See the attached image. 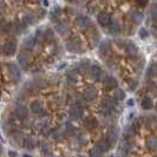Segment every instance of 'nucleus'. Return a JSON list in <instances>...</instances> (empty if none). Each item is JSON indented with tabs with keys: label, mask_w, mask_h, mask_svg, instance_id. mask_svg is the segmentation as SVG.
<instances>
[{
	"label": "nucleus",
	"mask_w": 157,
	"mask_h": 157,
	"mask_svg": "<svg viewBox=\"0 0 157 157\" xmlns=\"http://www.w3.org/2000/svg\"><path fill=\"white\" fill-rule=\"evenodd\" d=\"M16 49H17V44L13 40H7L4 44V53H5V56H13L16 53Z\"/></svg>",
	"instance_id": "f257e3e1"
},
{
	"label": "nucleus",
	"mask_w": 157,
	"mask_h": 157,
	"mask_svg": "<svg viewBox=\"0 0 157 157\" xmlns=\"http://www.w3.org/2000/svg\"><path fill=\"white\" fill-rule=\"evenodd\" d=\"M83 108L81 106V105H78V104H76V105H73L72 108H71V110H70V116L73 118V119H79V118H82V116H83Z\"/></svg>",
	"instance_id": "f03ea898"
},
{
	"label": "nucleus",
	"mask_w": 157,
	"mask_h": 157,
	"mask_svg": "<svg viewBox=\"0 0 157 157\" xmlns=\"http://www.w3.org/2000/svg\"><path fill=\"white\" fill-rule=\"evenodd\" d=\"M77 26L82 30H86L91 26V20L88 17H78L77 18Z\"/></svg>",
	"instance_id": "7ed1b4c3"
},
{
	"label": "nucleus",
	"mask_w": 157,
	"mask_h": 157,
	"mask_svg": "<svg viewBox=\"0 0 157 157\" xmlns=\"http://www.w3.org/2000/svg\"><path fill=\"white\" fill-rule=\"evenodd\" d=\"M18 61L20 63V65L21 66H27L30 63H31V56H30V53H27V52H21L19 56H18Z\"/></svg>",
	"instance_id": "20e7f679"
},
{
	"label": "nucleus",
	"mask_w": 157,
	"mask_h": 157,
	"mask_svg": "<svg viewBox=\"0 0 157 157\" xmlns=\"http://www.w3.org/2000/svg\"><path fill=\"white\" fill-rule=\"evenodd\" d=\"M14 115H16V117L18 119H24L25 117H27V109L25 106H23V105H19V106L16 108Z\"/></svg>",
	"instance_id": "39448f33"
},
{
	"label": "nucleus",
	"mask_w": 157,
	"mask_h": 157,
	"mask_svg": "<svg viewBox=\"0 0 157 157\" xmlns=\"http://www.w3.org/2000/svg\"><path fill=\"white\" fill-rule=\"evenodd\" d=\"M102 73H103V72H102L101 67H98V66H91V67H90V76H91L92 79L99 81Z\"/></svg>",
	"instance_id": "423d86ee"
},
{
	"label": "nucleus",
	"mask_w": 157,
	"mask_h": 157,
	"mask_svg": "<svg viewBox=\"0 0 157 157\" xmlns=\"http://www.w3.org/2000/svg\"><path fill=\"white\" fill-rule=\"evenodd\" d=\"M97 19H98V23H99L101 25H103V26L109 25V24H110V21H111L110 16H109L108 13H105V12H101V13L98 14Z\"/></svg>",
	"instance_id": "0eeeda50"
},
{
	"label": "nucleus",
	"mask_w": 157,
	"mask_h": 157,
	"mask_svg": "<svg viewBox=\"0 0 157 157\" xmlns=\"http://www.w3.org/2000/svg\"><path fill=\"white\" fill-rule=\"evenodd\" d=\"M97 125H98V122H97V119L93 118V117H88V118L84 121V126H85L86 129H89V130L96 129Z\"/></svg>",
	"instance_id": "6e6552de"
},
{
	"label": "nucleus",
	"mask_w": 157,
	"mask_h": 157,
	"mask_svg": "<svg viewBox=\"0 0 157 157\" xmlns=\"http://www.w3.org/2000/svg\"><path fill=\"white\" fill-rule=\"evenodd\" d=\"M110 145H111V144H110L109 139H102V141H99V142L97 143L96 149H98L101 152H105V151H108V150H109Z\"/></svg>",
	"instance_id": "1a4fd4ad"
},
{
	"label": "nucleus",
	"mask_w": 157,
	"mask_h": 157,
	"mask_svg": "<svg viewBox=\"0 0 157 157\" xmlns=\"http://www.w3.org/2000/svg\"><path fill=\"white\" fill-rule=\"evenodd\" d=\"M110 52V45H109V41L108 40H103L99 45V53L101 56L105 57L108 53Z\"/></svg>",
	"instance_id": "9d476101"
},
{
	"label": "nucleus",
	"mask_w": 157,
	"mask_h": 157,
	"mask_svg": "<svg viewBox=\"0 0 157 157\" xmlns=\"http://www.w3.org/2000/svg\"><path fill=\"white\" fill-rule=\"evenodd\" d=\"M96 97H97V91H96L95 89L89 88V89H86V90L84 91V98H85L86 101H93Z\"/></svg>",
	"instance_id": "9b49d317"
},
{
	"label": "nucleus",
	"mask_w": 157,
	"mask_h": 157,
	"mask_svg": "<svg viewBox=\"0 0 157 157\" xmlns=\"http://www.w3.org/2000/svg\"><path fill=\"white\" fill-rule=\"evenodd\" d=\"M36 145H37L36 138H33V137H26V138L24 139V146H25L26 149H34Z\"/></svg>",
	"instance_id": "f8f14e48"
},
{
	"label": "nucleus",
	"mask_w": 157,
	"mask_h": 157,
	"mask_svg": "<svg viewBox=\"0 0 157 157\" xmlns=\"http://www.w3.org/2000/svg\"><path fill=\"white\" fill-rule=\"evenodd\" d=\"M105 88H106L108 90H113V89H116V88H117V81L115 79V78H112V77L106 78V79H105Z\"/></svg>",
	"instance_id": "ddd939ff"
},
{
	"label": "nucleus",
	"mask_w": 157,
	"mask_h": 157,
	"mask_svg": "<svg viewBox=\"0 0 157 157\" xmlns=\"http://www.w3.org/2000/svg\"><path fill=\"white\" fill-rule=\"evenodd\" d=\"M36 38L34 37H29V38H26L25 40H24V47L26 49V50H32L33 47H34V45H36Z\"/></svg>",
	"instance_id": "4468645a"
},
{
	"label": "nucleus",
	"mask_w": 157,
	"mask_h": 157,
	"mask_svg": "<svg viewBox=\"0 0 157 157\" xmlns=\"http://www.w3.org/2000/svg\"><path fill=\"white\" fill-rule=\"evenodd\" d=\"M9 70H10V73L13 78H16V79H18V78L20 77V72H19V69L14 65V64H10L9 65Z\"/></svg>",
	"instance_id": "2eb2a0df"
},
{
	"label": "nucleus",
	"mask_w": 157,
	"mask_h": 157,
	"mask_svg": "<svg viewBox=\"0 0 157 157\" xmlns=\"http://www.w3.org/2000/svg\"><path fill=\"white\" fill-rule=\"evenodd\" d=\"M125 51H126V53H128V54H130V56H136V54H137V52H138L137 47H136L132 43H129V44L125 46Z\"/></svg>",
	"instance_id": "dca6fc26"
},
{
	"label": "nucleus",
	"mask_w": 157,
	"mask_h": 157,
	"mask_svg": "<svg viewBox=\"0 0 157 157\" xmlns=\"http://www.w3.org/2000/svg\"><path fill=\"white\" fill-rule=\"evenodd\" d=\"M103 106H105L106 109H109V110L111 111V110L115 109V106H116V102H115L113 99H111V98H105L104 102H103Z\"/></svg>",
	"instance_id": "f3484780"
},
{
	"label": "nucleus",
	"mask_w": 157,
	"mask_h": 157,
	"mask_svg": "<svg viewBox=\"0 0 157 157\" xmlns=\"http://www.w3.org/2000/svg\"><path fill=\"white\" fill-rule=\"evenodd\" d=\"M31 110L33 113H41L43 111V105L40 102H34L31 104Z\"/></svg>",
	"instance_id": "a211bd4d"
},
{
	"label": "nucleus",
	"mask_w": 157,
	"mask_h": 157,
	"mask_svg": "<svg viewBox=\"0 0 157 157\" xmlns=\"http://www.w3.org/2000/svg\"><path fill=\"white\" fill-rule=\"evenodd\" d=\"M131 18H132V21L135 24H139L143 20V14L141 12H133L132 16H131Z\"/></svg>",
	"instance_id": "6ab92c4d"
},
{
	"label": "nucleus",
	"mask_w": 157,
	"mask_h": 157,
	"mask_svg": "<svg viewBox=\"0 0 157 157\" xmlns=\"http://www.w3.org/2000/svg\"><path fill=\"white\" fill-rule=\"evenodd\" d=\"M57 31L60 33V34H66V33H69V31H70V29H69V25H66V24H59L58 26H57Z\"/></svg>",
	"instance_id": "aec40b11"
},
{
	"label": "nucleus",
	"mask_w": 157,
	"mask_h": 157,
	"mask_svg": "<svg viewBox=\"0 0 157 157\" xmlns=\"http://www.w3.org/2000/svg\"><path fill=\"white\" fill-rule=\"evenodd\" d=\"M152 101L150 99V98H144L143 101H142V108L144 109V110H149V109H151L152 108Z\"/></svg>",
	"instance_id": "412c9836"
},
{
	"label": "nucleus",
	"mask_w": 157,
	"mask_h": 157,
	"mask_svg": "<svg viewBox=\"0 0 157 157\" xmlns=\"http://www.w3.org/2000/svg\"><path fill=\"white\" fill-rule=\"evenodd\" d=\"M135 128L133 126H128L126 129H125V131H124V138L125 139H128V138H130V137H132L133 135H135Z\"/></svg>",
	"instance_id": "4be33fe9"
},
{
	"label": "nucleus",
	"mask_w": 157,
	"mask_h": 157,
	"mask_svg": "<svg viewBox=\"0 0 157 157\" xmlns=\"http://www.w3.org/2000/svg\"><path fill=\"white\" fill-rule=\"evenodd\" d=\"M23 21H24L25 25H31V24L34 23V17L32 14H25L23 17Z\"/></svg>",
	"instance_id": "5701e85b"
},
{
	"label": "nucleus",
	"mask_w": 157,
	"mask_h": 157,
	"mask_svg": "<svg viewBox=\"0 0 157 157\" xmlns=\"http://www.w3.org/2000/svg\"><path fill=\"white\" fill-rule=\"evenodd\" d=\"M115 98H116L117 101H123V99L125 98L124 91H123L122 89H116V91H115Z\"/></svg>",
	"instance_id": "b1692460"
},
{
	"label": "nucleus",
	"mask_w": 157,
	"mask_h": 157,
	"mask_svg": "<svg viewBox=\"0 0 157 157\" xmlns=\"http://www.w3.org/2000/svg\"><path fill=\"white\" fill-rule=\"evenodd\" d=\"M119 29H121V26H119L118 23L113 21L112 24H110V32L111 33H118L119 32Z\"/></svg>",
	"instance_id": "393cba45"
},
{
	"label": "nucleus",
	"mask_w": 157,
	"mask_h": 157,
	"mask_svg": "<svg viewBox=\"0 0 157 157\" xmlns=\"http://www.w3.org/2000/svg\"><path fill=\"white\" fill-rule=\"evenodd\" d=\"M10 29H11V25H10V23H7L6 20H3L1 23H0V30H1L3 32L9 31Z\"/></svg>",
	"instance_id": "a878e982"
},
{
	"label": "nucleus",
	"mask_w": 157,
	"mask_h": 157,
	"mask_svg": "<svg viewBox=\"0 0 157 157\" xmlns=\"http://www.w3.org/2000/svg\"><path fill=\"white\" fill-rule=\"evenodd\" d=\"M146 145L149 149H155L156 148V139L155 138H149L146 141Z\"/></svg>",
	"instance_id": "bb28decb"
},
{
	"label": "nucleus",
	"mask_w": 157,
	"mask_h": 157,
	"mask_svg": "<svg viewBox=\"0 0 157 157\" xmlns=\"http://www.w3.org/2000/svg\"><path fill=\"white\" fill-rule=\"evenodd\" d=\"M54 38V36H53V32L51 31V30H47L45 33H44V39H46V40H52Z\"/></svg>",
	"instance_id": "cd10ccee"
},
{
	"label": "nucleus",
	"mask_w": 157,
	"mask_h": 157,
	"mask_svg": "<svg viewBox=\"0 0 157 157\" xmlns=\"http://www.w3.org/2000/svg\"><path fill=\"white\" fill-rule=\"evenodd\" d=\"M90 157H102V152L98 150V149H93V150H91V152H90Z\"/></svg>",
	"instance_id": "c85d7f7f"
},
{
	"label": "nucleus",
	"mask_w": 157,
	"mask_h": 157,
	"mask_svg": "<svg viewBox=\"0 0 157 157\" xmlns=\"http://www.w3.org/2000/svg\"><path fill=\"white\" fill-rule=\"evenodd\" d=\"M77 47H78V44H76L74 43V40H72V41H70L69 44H67V49L71 51V50H77Z\"/></svg>",
	"instance_id": "c756f323"
},
{
	"label": "nucleus",
	"mask_w": 157,
	"mask_h": 157,
	"mask_svg": "<svg viewBox=\"0 0 157 157\" xmlns=\"http://www.w3.org/2000/svg\"><path fill=\"white\" fill-rule=\"evenodd\" d=\"M13 30H14L16 33H20V32L23 31V27H21V25H19V24H14V25H13Z\"/></svg>",
	"instance_id": "7c9ffc66"
},
{
	"label": "nucleus",
	"mask_w": 157,
	"mask_h": 157,
	"mask_svg": "<svg viewBox=\"0 0 157 157\" xmlns=\"http://www.w3.org/2000/svg\"><path fill=\"white\" fill-rule=\"evenodd\" d=\"M136 1H137V4H138L141 7H144V6H146V5H148L149 0H136Z\"/></svg>",
	"instance_id": "2f4dec72"
},
{
	"label": "nucleus",
	"mask_w": 157,
	"mask_h": 157,
	"mask_svg": "<svg viewBox=\"0 0 157 157\" xmlns=\"http://www.w3.org/2000/svg\"><path fill=\"white\" fill-rule=\"evenodd\" d=\"M66 133H67V135H73V133H74V128H73V126L71 128L70 125H67V129H66Z\"/></svg>",
	"instance_id": "473e14b6"
},
{
	"label": "nucleus",
	"mask_w": 157,
	"mask_h": 157,
	"mask_svg": "<svg viewBox=\"0 0 157 157\" xmlns=\"http://www.w3.org/2000/svg\"><path fill=\"white\" fill-rule=\"evenodd\" d=\"M139 33H141V38H143V39H145V38L148 37V32H146L144 29H142V30L139 31Z\"/></svg>",
	"instance_id": "72a5a7b5"
},
{
	"label": "nucleus",
	"mask_w": 157,
	"mask_h": 157,
	"mask_svg": "<svg viewBox=\"0 0 157 157\" xmlns=\"http://www.w3.org/2000/svg\"><path fill=\"white\" fill-rule=\"evenodd\" d=\"M59 17V10L57 9L54 12H52V19H57Z\"/></svg>",
	"instance_id": "f704fd0d"
},
{
	"label": "nucleus",
	"mask_w": 157,
	"mask_h": 157,
	"mask_svg": "<svg viewBox=\"0 0 157 157\" xmlns=\"http://www.w3.org/2000/svg\"><path fill=\"white\" fill-rule=\"evenodd\" d=\"M53 137H54V139H56V141H60V139L63 138V135H60V133H58V132H56Z\"/></svg>",
	"instance_id": "c9c22d12"
},
{
	"label": "nucleus",
	"mask_w": 157,
	"mask_h": 157,
	"mask_svg": "<svg viewBox=\"0 0 157 157\" xmlns=\"http://www.w3.org/2000/svg\"><path fill=\"white\" fill-rule=\"evenodd\" d=\"M151 13H152V18L155 19V18H156V6H152V10H151Z\"/></svg>",
	"instance_id": "e433bc0d"
},
{
	"label": "nucleus",
	"mask_w": 157,
	"mask_h": 157,
	"mask_svg": "<svg viewBox=\"0 0 157 157\" xmlns=\"http://www.w3.org/2000/svg\"><path fill=\"white\" fill-rule=\"evenodd\" d=\"M155 74V65H151L150 66V76H153Z\"/></svg>",
	"instance_id": "4c0bfd02"
},
{
	"label": "nucleus",
	"mask_w": 157,
	"mask_h": 157,
	"mask_svg": "<svg viewBox=\"0 0 157 157\" xmlns=\"http://www.w3.org/2000/svg\"><path fill=\"white\" fill-rule=\"evenodd\" d=\"M5 7V3H4V0H0V10H3Z\"/></svg>",
	"instance_id": "58836bf2"
},
{
	"label": "nucleus",
	"mask_w": 157,
	"mask_h": 157,
	"mask_svg": "<svg viewBox=\"0 0 157 157\" xmlns=\"http://www.w3.org/2000/svg\"><path fill=\"white\" fill-rule=\"evenodd\" d=\"M10 156L14 157V156H17V153H16V152H13V151H10Z\"/></svg>",
	"instance_id": "ea45409f"
},
{
	"label": "nucleus",
	"mask_w": 157,
	"mask_h": 157,
	"mask_svg": "<svg viewBox=\"0 0 157 157\" xmlns=\"http://www.w3.org/2000/svg\"><path fill=\"white\" fill-rule=\"evenodd\" d=\"M77 1H78V3H79V4H84V3L86 1V0H77Z\"/></svg>",
	"instance_id": "a19ab883"
},
{
	"label": "nucleus",
	"mask_w": 157,
	"mask_h": 157,
	"mask_svg": "<svg viewBox=\"0 0 157 157\" xmlns=\"http://www.w3.org/2000/svg\"><path fill=\"white\" fill-rule=\"evenodd\" d=\"M128 105H130V106H131V105H133V102H132V101H130V102H128Z\"/></svg>",
	"instance_id": "79ce46f5"
},
{
	"label": "nucleus",
	"mask_w": 157,
	"mask_h": 157,
	"mask_svg": "<svg viewBox=\"0 0 157 157\" xmlns=\"http://www.w3.org/2000/svg\"><path fill=\"white\" fill-rule=\"evenodd\" d=\"M43 3H44V4H45V5H46V6H47V5H49V1H47V0H43Z\"/></svg>",
	"instance_id": "37998d69"
},
{
	"label": "nucleus",
	"mask_w": 157,
	"mask_h": 157,
	"mask_svg": "<svg viewBox=\"0 0 157 157\" xmlns=\"http://www.w3.org/2000/svg\"><path fill=\"white\" fill-rule=\"evenodd\" d=\"M24 157H31L30 155H24Z\"/></svg>",
	"instance_id": "c03bdc74"
},
{
	"label": "nucleus",
	"mask_w": 157,
	"mask_h": 157,
	"mask_svg": "<svg viewBox=\"0 0 157 157\" xmlns=\"http://www.w3.org/2000/svg\"><path fill=\"white\" fill-rule=\"evenodd\" d=\"M17 1H19V3H21V1H23V0H17Z\"/></svg>",
	"instance_id": "a18cd8bd"
},
{
	"label": "nucleus",
	"mask_w": 157,
	"mask_h": 157,
	"mask_svg": "<svg viewBox=\"0 0 157 157\" xmlns=\"http://www.w3.org/2000/svg\"><path fill=\"white\" fill-rule=\"evenodd\" d=\"M0 153H1V149H0Z\"/></svg>",
	"instance_id": "49530a36"
},
{
	"label": "nucleus",
	"mask_w": 157,
	"mask_h": 157,
	"mask_svg": "<svg viewBox=\"0 0 157 157\" xmlns=\"http://www.w3.org/2000/svg\"><path fill=\"white\" fill-rule=\"evenodd\" d=\"M34 1H38V0H34Z\"/></svg>",
	"instance_id": "de8ad7c7"
}]
</instances>
